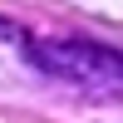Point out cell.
Listing matches in <instances>:
<instances>
[{"label":"cell","instance_id":"1","mask_svg":"<svg viewBox=\"0 0 123 123\" xmlns=\"http://www.w3.org/2000/svg\"><path fill=\"white\" fill-rule=\"evenodd\" d=\"M35 64L49 69L54 79H74L84 84L89 94H108V98H123V54L104 44H35Z\"/></svg>","mask_w":123,"mask_h":123}]
</instances>
